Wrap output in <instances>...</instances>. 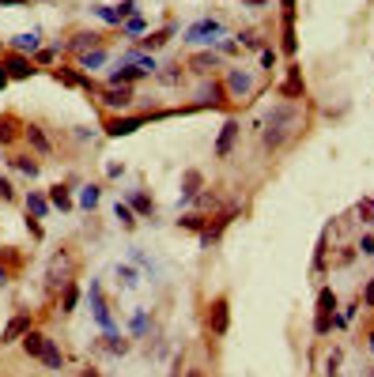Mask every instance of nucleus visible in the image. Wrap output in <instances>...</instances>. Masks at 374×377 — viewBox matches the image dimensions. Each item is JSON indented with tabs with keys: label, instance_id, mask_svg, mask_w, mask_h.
<instances>
[{
	"label": "nucleus",
	"instance_id": "44",
	"mask_svg": "<svg viewBox=\"0 0 374 377\" xmlns=\"http://www.w3.org/2000/svg\"><path fill=\"white\" fill-rule=\"evenodd\" d=\"M363 256H374V234H360V245H355Z\"/></svg>",
	"mask_w": 374,
	"mask_h": 377
},
{
	"label": "nucleus",
	"instance_id": "11",
	"mask_svg": "<svg viewBox=\"0 0 374 377\" xmlns=\"http://www.w3.org/2000/svg\"><path fill=\"white\" fill-rule=\"evenodd\" d=\"M227 94L230 99H250L253 94V76L246 68H227Z\"/></svg>",
	"mask_w": 374,
	"mask_h": 377
},
{
	"label": "nucleus",
	"instance_id": "55",
	"mask_svg": "<svg viewBox=\"0 0 374 377\" xmlns=\"http://www.w3.org/2000/svg\"><path fill=\"white\" fill-rule=\"evenodd\" d=\"M12 83V79H8V72H4V64H0V91H4V87Z\"/></svg>",
	"mask_w": 374,
	"mask_h": 377
},
{
	"label": "nucleus",
	"instance_id": "1",
	"mask_svg": "<svg viewBox=\"0 0 374 377\" xmlns=\"http://www.w3.org/2000/svg\"><path fill=\"white\" fill-rule=\"evenodd\" d=\"M299 121H302V110L295 106V102H276V106L265 114V132H261V143H265L268 151H280L284 143L295 136Z\"/></svg>",
	"mask_w": 374,
	"mask_h": 377
},
{
	"label": "nucleus",
	"instance_id": "26",
	"mask_svg": "<svg viewBox=\"0 0 374 377\" xmlns=\"http://www.w3.org/2000/svg\"><path fill=\"white\" fill-rule=\"evenodd\" d=\"M8 163H12L15 170L23 174V178H30V181H35V178H38V170H42V166H38V163H35V159H30V155H12V159H8Z\"/></svg>",
	"mask_w": 374,
	"mask_h": 377
},
{
	"label": "nucleus",
	"instance_id": "52",
	"mask_svg": "<svg viewBox=\"0 0 374 377\" xmlns=\"http://www.w3.org/2000/svg\"><path fill=\"white\" fill-rule=\"evenodd\" d=\"M30 0H0V8H27Z\"/></svg>",
	"mask_w": 374,
	"mask_h": 377
},
{
	"label": "nucleus",
	"instance_id": "46",
	"mask_svg": "<svg viewBox=\"0 0 374 377\" xmlns=\"http://www.w3.org/2000/svg\"><path fill=\"white\" fill-rule=\"evenodd\" d=\"M238 42H242V45H250V50H261V38L253 34V30H246V34H238Z\"/></svg>",
	"mask_w": 374,
	"mask_h": 377
},
{
	"label": "nucleus",
	"instance_id": "42",
	"mask_svg": "<svg viewBox=\"0 0 374 377\" xmlns=\"http://www.w3.org/2000/svg\"><path fill=\"white\" fill-rule=\"evenodd\" d=\"M178 227H186V230H204V219H201V215H181Z\"/></svg>",
	"mask_w": 374,
	"mask_h": 377
},
{
	"label": "nucleus",
	"instance_id": "41",
	"mask_svg": "<svg viewBox=\"0 0 374 377\" xmlns=\"http://www.w3.org/2000/svg\"><path fill=\"white\" fill-rule=\"evenodd\" d=\"M132 336H144L148 332V309H137V317H132Z\"/></svg>",
	"mask_w": 374,
	"mask_h": 377
},
{
	"label": "nucleus",
	"instance_id": "54",
	"mask_svg": "<svg viewBox=\"0 0 374 377\" xmlns=\"http://www.w3.org/2000/svg\"><path fill=\"white\" fill-rule=\"evenodd\" d=\"M284 4V15H295V0H280Z\"/></svg>",
	"mask_w": 374,
	"mask_h": 377
},
{
	"label": "nucleus",
	"instance_id": "16",
	"mask_svg": "<svg viewBox=\"0 0 374 377\" xmlns=\"http://www.w3.org/2000/svg\"><path fill=\"white\" fill-rule=\"evenodd\" d=\"M53 79H57V83H65V87H83V91H99V87H95L91 79L83 76V72L65 68V64H61V68H53Z\"/></svg>",
	"mask_w": 374,
	"mask_h": 377
},
{
	"label": "nucleus",
	"instance_id": "18",
	"mask_svg": "<svg viewBox=\"0 0 374 377\" xmlns=\"http://www.w3.org/2000/svg\"><path fill=\"white\" fill-rule=\"evenodd\" d=\"M46 340H50V336H46L42 328H30V332H27V336H23V340H19L23 355H27V358H42V347H46Z\"/></svg>",
	"mask_w": 374,
	"mask_h": 377
},
{
	"label": "nucleus",
	"instance_id": "32",
	"mask_svg": "<svg viewBox=\"0 0 374 377\" xmlns=\"http://www.w3.org/2000/svg\"><path fill=\"white\" fill-rule=\"evenodd\" d=\"M144 30H148L144 15H132V19L121 23V34H125V38H137V42H140V34H144Z\"/></svg>",
	"mask_w": 374,
	"mask_h": 377
},
{
	"label": "nucleus",
	"instance_id": "47",
	"mask_svg": "<svg viewBox=\"0 0 374 377\" xmlns=\"http://www.w3.org/2000/svg\"><path fill=\"white\" fill-rule=\"evenodd\" d=\"M337 366H340V351H333V355L325 358V374L333 377V374H337Z\"/></svg>",
	"mask_w": 374,
	"mask_h": 377
},
{
	"label": "nucleus",
	"instance_id": "56",
	"mask_svg": "<svg viewBox=\"0 0 374 377\" xmlns=\"http://www.w3.org/2000/svg\"><path fill=\"white\" fill-rule=\"evenodd\" d=\"M242 4H250V8H265L268 0H242Z\"/></svg>",
	"mask_w": 374,
	"mask_h": 377
},
{
	"label": "nucleus",
	"instance_id": "5",
	"mask_svg": "<svg viewBox=\"0 0 374 377\" xmlns=\"http://www.w3.org/2000/svg\"><path fill=\"white\" fill-rule=\"evenodd\" d=\"M224 38V23L219 19H197L193 27L186 30V42H204V45H219Z\"/></svg>",
	"mask_w": 374,
	"mask_h": 377
},
{
	"label": "nucleus",
	"instance_id": "60",
	"mask_svg": "<svg viewBox=\"0 0 374 377\" xmlns=\"http://www.w3.org/2000/svg\"><path fill=\"white\" fill-rule=\"evenodd\" d=\"M371 207H374V204H371Z\"/></svg>",
	"mask_w": 374,
	"mask_h": 377
},
{
	"label": "nucleus",
	"instance_id": "40",
	"mask_svg": "<svg viewBox=\"0 0 374 377\" xmlns=\"http://www.w3.org/2000/svg\"><path fill=\"white\" fill-rule=\"evenodd\" d=\"M117 15H121V23L132 19V15H140V4L137 0H121V4H117Z\"/></svg>",
	"mask_w": 374,
	"mask_h": 377
},
{
	"label": "nucleus",
	"instance_id": "30",
	"mask_svg": "<svg viewBox=\"0 0 374 377\" xmlns=\"http://www.w3.org/2000/svg\"><path fill=\"white\" fill-rule=\"evenodd\" d=\"M230 219H235V212H227L224 219L216 223V227H204V230H201V245H212V242H219V234H224V227H227Z\"/></svg>",
	"mask_w": 374,
	"mask_h": 377
},
{
	"label": "nucleus",
	"instance_id": "35",
	"mask_svg": "<svg viewBox=\"0 0 374 377\" xmlns=\"http://www.w3.org/2000/svg\"><path fill=\"white\" fill-rule=\"evenodd\" d=\"M91 12L99 15L102 23H110V27H121V15H117V8H110V4H91Z\"/></svg>",
	"mask_w": 374,
	"mask_h": 377
},
{
	"label": "nucleus",
	"instance_id": "57",
	"mask_svg": "<svg viewBox=\"0 0 374 377\" xmlns=\"http://www.w3.org/2000/svg\"><path fill=\"white\" fill-rule=\"evenodd\" d=\"M186 377H201V370H186Z\"/></svg>",
	"mask_w": 374,
	"mask_h": 377
},
{
	"label": "nucleus",
	"instance_id": "6",
	"mask_svg": "<svg viewBox=\"0 0 374 377\" xmlns=\"http://www.w3.org/2000/svg\"><path fill=\"white\" fill-rule=\"evenodd\" d=\"M35 328V317H30V309H19L12 320L4 325V332H0V347H12V343H19L23 336Z\"/></svg>",
	"mask_w": 374,
	"mask_h": 377
},
{
	"label": "nucleus",
	"instance_id": "39",
	"mask_svg": "<svg viewBox=\"0 0 374 377\" xmlns=\"http://www.w3.org/2000/svg\"><path fill=\"white\" fill-rule=\"evenodd\" d=\"M284 94H302V79H299V68L291 64V72H288V83H284Z\"/></svg>",
	"mask_w": 374,
	"mask_h": 377
},
{
	"label": "nucleus",
	"instance_id": "3",
	"mask_svg": "<svg viewBox=\"0 0 374 377\" xmlns=\"http://www.w3.org/2000/svg\"><path fill=\"white\" fill-rule=\"evenodd\" d=\"M87 306H91V317L99 320L102 332H117L114 317H110V306H106V298H102V283H99V279H91V287H87Z\"/></svg>",
	"mask_w": 374,
	"mask_h": 377
},
{
	"label": "nucleus",
	"instance_id": "29",
	"mask_svg": "<svg viewBox=\"0 0 374 377\" xmlns=\"http://www.w3.org/2000/svg\"><path fill=\"white\" fill-rule=\"evenodd\" d=\"M299 42H295V15H284V53L288 57H295Z\"/></svg>",
	"mask_w": 374,
	"mask_h": 377
},
{
	"label": "nucleus",
	"instance_id": "17",
	"mask_svg": "<svg viewBox=\"0 0 374 377\" xmlns=\"http://www.w3.org/2000/svg\"><path fill=\"white\" fill-rule=\"evenodd\" d=\"M238 121L230 117V121H224V128H219V140H216V159H227L230 155V147H235V140H238Z\"/></svg>",
	"mask_w": 374,
	"mask_h": 377
},
{
	"label": "nucleus",
	"instance_id": "36",
	"mask_svg": "<svg viewBox=\"0 0 374 377\" xmlns=\"http://www.w3.org/2000/svg\"><path fill=\"white\" fill-rule=\"evenodd\" d=\"M129 207H137L140 215H151L155 212V204H151V196H144V192H129V200H125Z\"/></svg>",
	"mask_w": 374,
	"mask_h": 377
},
{
	"label": "nucleus",
	"instance_id": "59",
	"mask_svg": "<svg viewBox=\"0 0 374 377\" xmlns=\"http://www.w3.org/2000/svg\"><path fill=\"white\" fill-rule=\"evenodd\" d=\"M4 50H8V45H4V42H0V53H4Z\"/></svg>",
	"mask_w": 374,
	"mask_h": 377
},
{
	"label": "nucleus",
	"instance_id": "7",
	"mask_svg": "<svg viewBox=\"0 0 374 377\" xmlns=\"http://www.w3.org/2000/svg\"><path fill=\"white\" fill-rule=\"evenodd\" d=\"M333 309H337V294H333L329 287H325V291L317 294V325H314V332H317V336H325L333 325H337V314H333Z\"/></svg>",
	"mask_w": 374,
	"mask_h": 377
},
{
	"label": "nucleus",
	"instance_id": "20",
	"mask_svg": "<svg viewBox=\"0 0 374 377\" xmlns=\"http://www.w3.org/2000/svg\"><path fill=\"white\" fill-rule=\"evenodd\" d=\"M38 363L46 366V370H65V351L57 347V340H46V347H42V358H38Z\"/></svg>",
	"mask_w": 374,
	"mask_h": 377
},
{
	"label": "nucleus",
	"instance_id": "25",
	"mask_svg": "<svg viewBox=\"0 0 374 377\" xmlns=\"http://www.w3.org/2000/svg\"><path fill=\"white\" fill-rule=\"evenodd\" d=\"M99 200H102V189L99 185H83V189H79V196H76V204L83 207V212H95V207H99Z\"/></svg>",
	"mask_w": 374,
	"mask_h": 377
},
{
	"label": "nucleus",
	"instance_id": "53",
	"mask_svg": "<svg viewBox=\"0 0 374 377\" xmlns=\"http://www.w3.org/2000/svg\"><path fill=\"white\" fill-rule=\"evenodd\" d=\"M106 174H110V178H121V174H125V166H117V163H110V166H106Z\"/></svg>",
	"mask_w": 374,
	"mask_h": 377
},
{
	"label": "nucleus",
	"instance_id": "28",
	"mask_svg": "<svg viewBox=\"0 0 374 377\" xmlns=\"http://www.w3.org/2000/svg\"><path fill=\"white\" fill-rule=\"evenodd\" d=\"M174 34V27H163V30H151L148 38H140V50H159V45H166Z\"/></svg>",
	"mask_w": 374,
	"mask_h": 377
},
{
	"label": "nucleus",
	"instance_id": "2",
	"mask_svg": "<svg viewBox=\"0 0 374 377\" xmlns=\"http://www.w3.org/2000/svg\"><path fill=\"white\" fill-rule=\"evenodd\" d=\"M65 283H72V253L61 249L50 256V268H46V291L57 294Z\"/></svg>",
	"mask_w": 374,
	"mask_h": 377
},
{
	"label": "nucleus",
	"instance_id": "37",
	"mask_svg": "<svg viewBox=\"0 0 374 377\" xmlns=\"http://www.w3.org/2000/svg\"><path fill=\"white\" fill-rule=\"evenodd\" d=\"M181 192H186V196H197V192H201V170H186V178H181Z\"/></svg>",
	"mask_w": 374,
	"mask_h": 377
},
{
	"label": "nucleus",
	"instance_id": "19",
	"mask_svg": "<svg viewBox=\"0 0 374 377\" xmlns=\"http://www.w3.org/2000/svg\"><path fill=\"white\" fill-rule=\"evenodd\" d=\"M197 106H224V87L216 83V79H204L201 87H197Z\"/></svg>",
	"mask_w": 374,
	"mask_h": 377
},
{
	"label": "nucleus",
	"instance_id": "10",
	"mask_svg": "<svg viewBox=\"0 0 374 377\" xmlns=\"http://www.w3.org/2000/svg\"><path fill=\"white\" fill-rule=\"evenodd\" d=\"M99 99L106 102L110 110H129V106H132V99H137V91H132L129 83H121V87H110V83H106V87L99 91Z\"/></svg>",
	"mask_w": 374,
	"mask_h": 377
},
{
	"label": "nucleus",
	"instance_id": "13",
	"mask_svg": "<svg viewBox=\"0 0 374 377\" xmlns=\"http://www.w3.org/2000/svg\"><path fill=\"white\" fill-rule=\"evenodd\" d=\"M23 207H27V215L30 219H50V196H46V192H38V189H30L27 196H23Z\"/></svg>",
	"mask_w": 374,
	"mask_h": 377
},
{
	"label": "nucleus",
	"instance_id": "4",
	"mask_svg": "<svg viewBox=\"0 0 374 377\" xmlns=\"http://www.w3.org/2000/svg\"><path fill=\"white\" fill-rule=\"evenodd\" d=\"M0 64H4V72H8V79H30L35 76V61L27 57V53H15V50H4L0 53Z\"/></svg>",
	"mask_w": 374,
	"mask_h": 377
},
{
	"label": "nucleus",
	"instance_id": "51",
	"mask_svg": "<svg viewBox=\"0 0 374 377\" xmlns=\"http://www.w3.org/2000/svg\"><path fill=\"white\" fill-rule=\"evenodd\" d=\"M159 79H163V83H178V79H181V72H163Z\"/></svg>",
	"mask_w": 374,
	"mask_h": 377
},
{
	"label": "nucleus",
	"instance_id": "49",
	"mask_svg": "<svg viewBox=\"0 0 374 377\" xmlns=\"http://www.w3.org/2000/svg\"><path fill=\"white\" fill-rule=\"evenodd\" d=\"M12 276H15V272H12V268H8V264H4V261H0V287H4V283H12Z\"/></svg>",
	"mask_w": 374,
	"mask_h": 377
},
{
	"label": "nucleus",
	"instance_id": "31",
	"mask_svg": "<svg viewBox=\"0 0 374 377\" xmlns=\"http://www.w3.org/2000/svg\"><path fill=\"white\" fill-rule=\"evenodd\" d=\"M102 347H106L110 355H129L132 343H129V340H121V332H106V343H102Z\"/></svg>",
	"mask_w": 374,
	"mask_h": 377
},
{
	"label": "nucleus",
	"instance_id": "8",
	"mask_svg": "<svg viewBox=\"0 0 374 377\" xmlns=\"http://www.w3.org/2000/svg\"><path fill=\"white\" fill-rule=\"evenodd\" d=\"M148 125V117L144 114H132V117H121V114H114V117H106V121H102V128H106V136H132L137 132V128H144Z\"/></svg>",
	"mask_w": 374,
	"mask_h": 377
},
{
	"label": "nucleus",
	"instance_id": "21",
	"mask_svg": "<svg viewBox=\"0 0 374 377\" xmlns=\"http://www.w3.org/2000/svg\"><path fill=\"white\" fill-rule=\"evenodd\" d=\"M99 45H102V34H99V30H76L72 42H68V50L87 53V50H99Z\"/></svg>",
	"mask_w": 374,
	"mask_h": 377
},
{
	"label": "nucleus",
	"instance_id": "43",
	"mask_svg": "<svg viewBox=\"0 0 374 377\" xmlns=\"http://www.w3.org/2000/svg\"><path fill=\"white\" fill-rule=\"evenodd\" d=\"M0 200H4V204H12V200H15V185H12V178H0Z\"/></svg>",
	"mask_w": 374,
	"mask_h": 377
},
{
	"label": "nucleus",
	"instance_id": "58",
	"mask_svg": "<svg viewBox=\"0 0 374 377\" xmlns=\"http://www.w3.org/2000/svg\"><path fill=\"white\" fill-rule=\"evenodd\" d=\"M367 340H371V351H374V332H371V336H367Z\"/></svg>",
	"mask_w": 374,
	"mask_h": 377
},
{
	"label": "nucleus",
	"instance_id": "48",
	"mask_svg": "<svg viewBox=\"0 0 374 377\" xmlns=\"http://www.w3.org/2000/svg\"><path fill=\"white\" fill-rule=\"evenodd\" d=\"M27 230L38 238V242H42V234H46V230H42V223H38V219H30V215H27Z\"/></svg>",
	"mask_w": 374,
	"mask_h": 377
},
{
	"label": "nucleus",
	"instance_id": "14",
	"mask_svg": "<svg viewBox=\"0 0 374 377\" xmlns=\"http://www.w3.org/2000/svg\"><path fill=\"white\" fill-rule=\"evenodd\" d=\"M15 140H23V121L15 114H0V147H12Z\"/></svg>",
	"mask_w": 374,
	"mask_h": 377
},
{
	"label": "nucleus",
	"instance_id": "50",
	"mask_svg": "<svg viewBox=\"0 0 374 377\" xmlns=\"http://www.w3.org/2000/svg\"><path fill=\"white\" fill-rule=\"evenodd\" d=\"M363 302H367V306L374 309V279H371V283H367V291H363Z\"/></svg>",
	"mask_w": 374,
	"mask_h": 377
},
{
	"label": "nucleus",
	"instance_id": "24",
	"mask_svg": "<svg viewBox=\"0 0 374 377\" xmlns=\"http://www.w3.org/2000/svg\"><path fill=\"white\" fill-rule=\"evenodd\" d=\"M76 306H79V287L72 279V283L61 287V314H76Z\"/></svg>",
	"mask_w": 374,
	"mask_h": 377
},
{
	"label": "nucleus",
	"instance_id": "15",
	"mask_svg": "<svg viewBox=\"0 0 374 377\" xmlns=\"http://www.w3.org/2000/svg\"><path fill=\"white\" fill-rule=\"evenodd\" d=\"M8 50H15V53H27V57H35V53L42 50V34H38V30H23V34H15L12 42H8Z\"/></svg>",
	"mask_w": 374,
	"mask_h": 377
},
{
	"label": "nucleus",
	"instance_id": "22",
	"mask_svg": "<svg viewBox=\"0 0 374 377\" xmlns=\"http://www.w3.org/2000/svg\"><path fill=\"white\" fill-rule=\"evenodd\" d=\"M106 57H110V53L99 45V50H87V53H79V57H76V64H79V72H95V68H102V64H106Z\"/></svg>",
	"mask_w": 374,
	"mask_h": 377
},
{
	"label": "nucleus",
	"instance_id": "27",
	"mask_svg": "<svg viewBox=\"0 0 374 377\" xmlns=\"http://www.w3.org/2000/svg\"><path fill=\"white\" fill-rule=\"evenodd\" d=\"M189 64H193V72H201V76H208L212 68H219V53H216V50H212V53H197V57L189 61Z\"/></svg>",
	"mask_w": 374,
	"mask_h": 377
},
{
	"label": "nucleus",
	"instance_id": "9",
	"mask_svg": "<svg viewBox=\"0 0 374 377\" xmlns=\"http://www.w3.org/2000/svg\"><path fill=\"white\" fill-rule=\"evenodd\" d=\"M23 140L30 143V151H35V155H42V159H50V155H53V140L46 136V128H42V125L27 121V125H23Z\"/></svg>",
	"mask_w": 374,
	"mask_h": 377
},
{
	"label": "nucleus",
	"instance_id": "12",
	"mask_svg": "<svg viewBox=\"0 0 374 377\" xmlns=\"http://www.w3.org/2000/svg\"><path fill=\"white\" fill-rule=\"evenodd\" d=\"M208 328H212V336H227V328H230V309H227L224 294L208 306Z\"/></svg>",
	"mask_w": 374,
	"mask_h": 377
},
{
	"label": "nucleus",
	"instance_id": "23",
	"mask_svg": "<svg viewBox=\"0 0 374 377\" xmlns=\"http://www.w3.org/2000/svg\"><path fill=\"white\" fill-rule=\"evenodd\" d=\"M46 196H50V207H61V212H68V207L76 204L72 192H68V185H61V181H57V185H50V192H46Z\"/></svg>",
	"mask_w": 374,
	"mask_h": 377
},
{
	"label": "nucleus",
	"instance_id": "45",
	"mask_svg": "<svg viewBox=\"0 0 374 377\" xmlns=\"http://www.w3.org/2000/svg\"><path fill=\"white\" fill-rule=\"evenodd\" d=\"M261 68H265V72L276 68V50H261Z\"/></svg>",
	"mask_w": 374,
	"mask_h": 377
},
{
	"label": "nucleus",
	"instance_id": "34",
	"mask_svg": "<svg viewBox=\"0 0 374 377\" xmlns=\"http://www.w3.org/2000/svg\"><path fill=\"white\" fill-rule=\"evenodd\" d=\"M57 57H61L57 45H46V50H38L30 61H35V68H53V64H57Z\"/></svg>",
	"mask_w": 374,
	"mask_h": 377
},
{
	"label": "nucleus",
	"instance_id": "33",
	"mask_svg": "<svg viewBox=\"0 0 374 377\" xmlns=\"http://www.w3.org/2000/svg\"><path fill=\"white\" fill-rule=\"evenodd\" d=\"M114 219L121 223L125 230H132V227H137V215H132V207L125 204V200H117V204H114Z\"/></svg>",
	"mask_w": 374,
	"mask_h": 377
},
{
	"label": "nucleus",
	"instance_id": "38",
	"mask_svg": "<svg viewBox=\"0 0 374 377\" xmlns=\"http://www.w3.org/2000/svg\"><path fill=\"white\" fill-rule=\"evenodd\" d=\"M114 276L121 279L125 287H137V279H140V276H137V268H129V264H117V268H114Z\"/></svg>",
	"mask_w": 374,
	"mask_h": 377
}]
</instances>
